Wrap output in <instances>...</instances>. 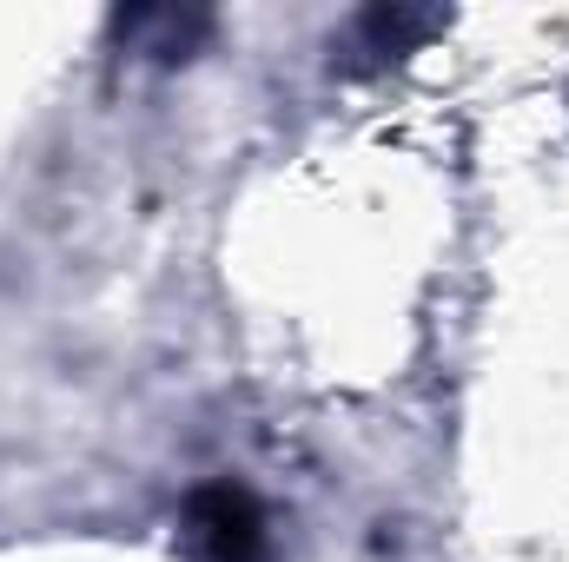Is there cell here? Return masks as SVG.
I'll return each mask as SVG.
<instances>
[{
    "label": "cell",
    "mask_w": 569,
    "mask_h": 562,
    "mask_svg": "<svg viewBox=\"0 0 569 562\" xmlns=\"http://www.w3.org/2000/svg\"><path fill=\"white\" fill-rule=\"evenodd\" d=\"M192 523V543L206 562H272V536H266V516L259 503L239 490V483H212L192 496L186 510Z\"/></svg>",
    "instance_id": "cell-1"
}]
</instances>
